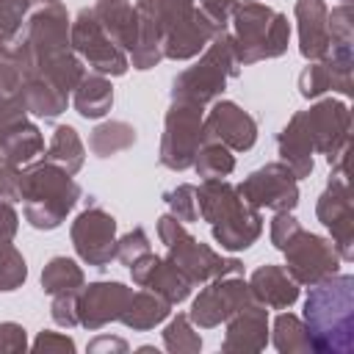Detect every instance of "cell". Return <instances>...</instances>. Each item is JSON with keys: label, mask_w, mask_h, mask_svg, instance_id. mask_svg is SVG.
Instances as JSON below:
<instances>
[{"label": "cell", "mask_w": 354, "mask_h": 354, "mask_svg": "<svg viewBox=\"0 0 354 354\" xmlns=\"http://www.w3.org/2000/svg\"><path fill=\"white\" fill-rule=\"evenodd\" d=\"M69 44L72 41H69L66 8L58 0H44V6L28 22L22 47H17L22 64H25V77L41 75L55 88L69 94L83 77V66L72 55Z\"/></svg>", "instance_id": "1"}, {"label": "cell", "mask_w": 354, "mask_h": 354, "mask_svg": "<svg viewBox=\"0 0 354 354\" xmlns=\"http://www.w3.org/2000/svg\"><path fill=\"white\" fill-rule=\"evenodd\" d=\"M304 326L318 354L354 351V277L332 274L315 285L304 299Z\"/></svg>", "instance_id": "2"}, {"label": "cell", "mask_w": 354, "mask_h": 354, "mask_svg": "<svg viewBox=\"0 0 354 354\" xmlns=\"http://www.w3.org/2000/svg\"><path fill=\"white\" fill-rule=\"evenodd\" d=\"M196 207L210 224L213 238L230 252L249 249L263 232L260 210L252 207L227 180H205L196 188Z\"/></svg>", "instance_id": "3"}, {"label": "cell", "mask_w": 354, "mask_h": 354, "mask_svg": "<svg viewBox=\"0 0 354 354\" xmlns=\"http://www.w3.org/2000/svg\"><path fill=\"white\" fill-rule=\"evenodd\" d=\"M19 199L25 202V218L36 230H55L80 199V188L55 163H36L19 171Z\"/></svg>", "instance_id": "4"}, {"label": "cell", "mask_w": 354, "mask_h": 354, "mask_svg": "<svg viewBox=\"0 0 354 354\" xmlns=\"http://www.w3.org/2000/svg\"><path fill=\"white\" fill-rule=\"evenodd\" d=\"M232 22H235V58L238 64H254L263 58H279L288 50L290 41V25L288 17L268 8L266 3H238L232 8Z\"/></svg>", "instance_id": "5"}, {"label": "cell", "mask_w": 354, "mask_h": 354, "mask_svg": "<svg viewBox=\"0 0 354 354\" xmlns=\"http://www.w3.org/2000/svg\"><path fill=\"white\" fill-rule=\"evenodd\" d=\"M238 58H235V44H232V36L218 28L216 36L210 39L207 44V53L199 58V64L188 66L185 72H180L174 77V86H171V97L180 100V102H191V105H207L213 102L230 77L238 75Z\"/></svg>", "instance_id": "6"}, {"label": "cell", "mask_w": 354, "mask_h": 354, "mask_svg": "<svg viewBox=\"0 0 354 354\" xmlns=\"http://www.w3.org/2000/svg\"><path fill=\"white\" fill-rule=\"evenodd\" d=\"M155 22L160 30V50L174 61L199 55L218 30L194 0H155Z\"/></svg>", "instance_id": "7"}, {"label": "cell", "mask_w": 354, "mask_h": 354, "mask_svg": "<svg viewBox=\"0 0 354 354\" xmlns=\"http://www.w3.org/2000/svg\"><path fill=\"white\" fill-rule=\"evenodd\" d=\"M158 235L169 249L166 260H171L183 274H188L191 282H205V279H216V277L241 271L238 260H232V257L224 260L207 243H199L196 238H191L174 216H160L158 218Z\"/></svg>", "instance_id": "8"}, {"label": "cell", "mask_w": 354, "mask_h": 354, "mask_svg": "<svg viewBox=\"0 0 354 354\" xmlns=\"http://www.w3.org/2000/svg\"><path fill=\"white\" fill-rule=\"evenodd\" d=\"M318 221L332 232V243L340 260H354V207L348 191V155L332 163L329 183L315 205Z\"/></svg>", "instance_id": "9"}, {"label": "cell", "mask_w": 354, "mask_h": 354, "mask_svg": "<svg viewBox=\"0 0 354 354\" xmlns=\"http://www.w3.org/2000/svg\"><path fill=\"white\" fill-rule=\"evenodd\" d=\"M301 130L307 133L313 152L326 155L329 166L348 155V130H351V111L340 100H321L307 111L293 113Z\"/></svg>", "instance_id": "10"}, {"label": "cell", "mask_w": 354, "mask_h": 354, "mask_svg": "<svg viewBox=\"0 0 354 354\" xmlns=\"http://www.w3.org/2000/svg\"><path fill=\"white\" fill-rule=\"evenodd\" d=\"M205 144L202 130V108L191 102L174 100V105L166 113L163 122V138H160V163L166 169L183 171L194 166V158L199 147Z\"/></svg>", "instance_id": "11"}, {"label": "cell", "mask_w": 354, "mask_h": 354, "mask_svg": "<svg viewBox=\"0 0 354 354\" xmlns=\"http://www.w3.org/2000/svg\"><path fill=\"white\" fill-rule=\"evenodd\" d=\"M279 252H285V268L299 285H315V282L337 274L340 263H343L332 241L313 235L301 227L285 241V246Z\"/></svg>", "instance_id": "12"}, {"label": "cell", "mask_w": 354, "mask_h": 354, "mask_svg": "<svg viewBox=\"0 0 354 354\" xmlns=\"http://www.w3.org/2000/svg\"><path fill=\"white\" fill-rule=\"evenodd\" d=\"M69 41L97 75H124L130 66L124 50H119L111 41V36L100 28L94 8H83L77 14V19L69 30Z\"/></svg>", "instance_id": "13"}, {"label": "cell", "mask_w": 354, "mask_h": 354, "mask_svg": "<svg viewBox=\"0 0 354 354\" xmlns=\"http://www.w3.org/2000/svg\"><path fill=\"white\" fill-rule=\"evenodd\" d=\"M238 194L252 205V207H268V210H293L299 202V185L296 174L279 160V163H266L263 169L252 171L241 185H235Z\"/></svg>", "instance_id": "14"}, {"label": "cell", "mask_w": 354, "mask_h": 354, "mask_svg": "<svg viewBox=\"0 0 354 354\" xmlns=\"http://www.w3.org/2000/svg\"><path fill=\"white\" fill-rule=\"evenodd\" d=\"M72 243L80 260L105 268L116 257V221L100 205L86 207L72 221Z\"/></svg>", "instance_id": "15"}, {"label": "cell", "mask_w": 354, "mask_h": 354, "mask_svg": "<svg viewBox=\"0 0 354 354\" xmlns=\"http://www.w3.org/2000/svg\"><path fill=\"white\" fill-rule=\"evenodd\" d=\"M44 149V138L39 136L36 124L28 122L25 105L17 97L0 102V155L14 166L30 163Z\"/></svg>", "instance_id": "16"}, {"label": "cell", "mask_w": 354, "mask_h": 354, "mask_svg": "<svg viewBox=\"0 0 354 354\" xmlns=\"http://www.w3.org/2000/svg\"><path fill=\"white\" fill-rule=\"evenodd\" d=\"M249 301H254L249 282L238 279V277H216V282L210 288H205L191 307V321L202 329L218 326L221 321H227L230 315H235L241 307H246Z\"/></svg>", "instance_id": "17"}, {"label": "cell", "mask_w": 354, "mask_h": 354, "mask_svg": "<svg viewBox=\"0 0 354 354\" xmlns=\"http://www.w3.org/2000/svg\"><path fill=\"white\" fill-rule=\"evenodd\" d=\"M202 130L205 141H218L235 152H246L257 141V122L230 100H221L210 108L207 119H202Z\"/></svg>", "instance_id": "18"}, {"label": "cell", "mask_w": 354, "mask_h": 354, "mask_svg": "<svg viewBox=\"0 0 354 354\" xmlns=\"http://www.w3.org/2000/svg\"><path fill=\"white\" fill-rule=\"evenodd\" d=\"M130 274H133L136 285L149 288L152 293H158L169 304L183 301L191 293V285H194L191 277L183 274L171 260H163V257H158L152 252H147L138 260H133L130 263Z\"/></svg>", "instance_id": "19"}, {"label": "cell", "mask_w": 354, "mask_h": 354, "mask_svg": "<svg viewBox=\"0 0 354 354\" xmlns=\"http://www.w3.org/2000/svg\"><path fill=\"white\" fill-rule=\"evenodd\" d=\"M133 290L122 282H94L77 296V324L86 329H100L108 321H119Z\"/></svg>", "instance_id": "20"}, {"label": "cell", "mask_w": 354, "mask_h": 354, "mask_svg": "<svg viewBox=\"0 0 354 354\" xmlns=\"http://www.w3.org/2000/svg\"><path fill=\"white\" fill-rule=\"evenodd\" d=\"M227 337L221 343L224 351H260L268 337V313L260 301H249L235 315L227 318Z\"/></svg>", "instance_id": "21"}, {"label": "cell", "mask_w": 354, "mask_h": 354, "mask_svg": "<svg viewBox=\"0 0 354 354\" xmlns=\"http://www.w3.org/2000/svg\"><path fill=\"white\" fill-rule=\"evenodd\" d=\"M329 8L324 0H299L296 22H299V50L307 61H321L329 53Z\"/></svg>", "instance_id": "22"}, {"label": "cell", "mask_w": 354, "mask_h": 354, "mask_svg": "<svg viewBox=\"0 0 354 354\" xmlns=\"http://www.w3.org/2000/svg\"><path fill=\"white\" fill-rule=\"evenodd\" d=\"M249 290L254 296V301H260L263 307H274V310H285L299 299V282L288 274V268L282 266H260L252 279H249Z\"/></svg>", "instance_id": "23"}, {"label": "cell", "mask_w": 354, "mask_h": 354, "mask_svg": "<svg viewBox=\"0 0 354 354\" xmlns=\"http://www.w3.org/2000/svg\"><path fill=\"white\" fill-rule=\"evenodd\" d=\"M94 17L100 28L111 36V41L119 50L136 47V30H138V14L127 0H100L94 6Z\"/></svg>", "instance_id": "24"}, {"label": "cell", "mask_w": 354, "mask_h": 354, "mask_svg": "<svg viewBox=\"0 0 354 354\" xmlns=\"http://www.w3.org/2000/svg\"><path fill=\"white\" fill-rule=\"evenodd\" d=\"M340 91V94H351L354 86H351V69H340L335 64H329L326 58L324 61H310V66H304V72L299 75V91L301 97L313 100V97H321L324 91Z\"/></svg>", "instance_id": "25"}, {"label": "cell", "mask_w": 354, "mask_h": 354, "mask_svg": "<svg viewBox=\"0 0 354 354\" xmlns=\"http://www.w3.org/2000/svg\"><path fill=\"white\" fill-rule=\"evenodd\" d=\"M277 147H279L282 163L296 174V180L310 177V171H313V144H310L307 133L301 130V124L296 122V116H290V122L282 127V133L277 138Z\"/></svg>", "instance_id": "26"}, {"label": "cell", "mask_w": 354, "mask_h": 354, "mask_svg": "<svg viewBox=\"0 0 354 354\" xmlns=\"http://www.w3.org/2000/svg\"><path fill=\"white\" fill-rule=\"evenodd\" d=\"M19 100L25 105V111L36 113V116H58L66 108V94L61 88H55L50 80H44L41 75H28L22 88H19Z\"/></svg>", "instance_id": "27"}, {"label": "cell", "mask_w": 354, "mask_h": 354, "mask_svg": "<svg viewBox=\"0 0 354 354\" xmlns=\"http://www.w3.org/2000/svg\"><path fill=\"white\" fill-rule=\"evenodd\" d=\"M113 105V88L102 75H83L75 86V108L86 119H100Z\"/></svg>", "instance_id": "28"}, {"label": "cell", "mask_w": 354, "mask_h": 354, "mask_svg": "<svg viewBox=\"0 0 354 354\" xmlns=\"http://www.w3.org/2000/svg\"><path fill=\"white\" fill-rule=\"evenodd\" d=\"M169 315V301L160 299L158 293H133L124 313L119 315V321L130 329H152L155 324H160Z\"/></svg>", "instance_id": "29"}, {"label": "cell", "mask_w": 354, "mask_h": 354, "mask_svg": "<svg viewBox=\"0 0 354 354\" xmlns=\"http://www.w3.org/2000/svg\"><path fill=\"white\" fill-rule=\"evenodd\" d=\"M83 144L75 133V127L69 124H61L53 138H50V149H47V160L55 163L58 169H64L66 174H75L80 166H83Z\"/></svg>", "instance_id": "30"}, {"label": "cell", "mask_w": 354, "mask_h": 354, "mask_svg": "<svg viewBox=\"0 0 354 354\" xmlns=\"http://www.w3.org/2000/svg\"><path fill=\"white\" fill-rule=\"evenodd\" d=\"M41 288L53 296L58 293H77L83 288V271L69 257H53L41 271Z\"/></svg>", "instance_id": "31"}, {"label": "cell", "mask_w": 354, "mask_h": 354, "mask_svg": "<svg viewBox=\"0 0 354 354\" xmlns=\"http://www.w3.org/2000/svg\"><path fill=\"white\" fill-rule=\"evenodd\" d=\"M274 346L282 354H307V351H313L304 321L290 315V313L277 315V321H274Z\"/></svg>", "instance_id": "32"}, {"label": "cell", "mask_w": 354, "mask_h": 354, "mask_svg": "<svg viewBox=\"0 0 354 354\" xmlns=\"http://www.w3.org/2000/svg\"><path fill=\"white\" fill-rule=\"evenodd\" d=\"M91 149L97 158H111L136 144V130L127 122H105L91 133Z\"/></svg>", "instance_id": "33"}, {"label": "cell", "mask_w": 354, "mask_h": 354, "mask_svg": "<svg viewBox=\"0 0 354 354\" xmlns=\"http://www.w3.org/2000/svg\"><path fill=\"white\" fill-rule=\"evenodd\" d=\"M194 169L202 180H224L235 169V158L218 141H205L194 158Z\"/></svg>", "instance_id": "34"}, {"label": "cell", "mask_w": 354, "mask_h": 354, "mask_svg": "<svg viewBox=\"0 0 354 354\" xmlns=\"http://www.w3.org/2000/svg\"><path fill=\"white\" fill-rule=\"evenodd\" d=\"M25 83V64L17 50H6L0 44V102L19 94Z\"/></svg>", "instance_id": "35"}, {"label": "cell", "mask_w": 354, "mask_h": 354, "mask_svg": "<svg viewBox=\"0 0 354 354\" xmlns=\"http://www.w3.org/2000/svg\"><path fill=\"white\" fill-rule=\"evenodd\" d=\"M25 260L11 246V241H0V290H14L25 282Z\"/></svg>", "instance_id": "36"}, {"label": "cell", "mask_w": 354, "mask_h": 354, "mask_svg": "<svg viewBox=\"0 0 354 354\" xmlns=\"http://www.w3.org/2000/svg\"><path fill=\"white\" fill-rule=\"evenodd\" d=\"M163 343H166L169 351H199V346H202L199 335L191 329V318H188V315H177V318L166 326Z\"/></svg>", "instance_id": "37"}, {"label": "cell", "mask_w": 354, "mask_h": 354, "mask_svg": "<svg viewBox=\"0 0 354 354\" xmlns=\"http://www.w3.org/2000/svg\"><path fill=\"white\" fill-rule=\"evenodd\" d=\"M163 199L171 207V216L177 221H196L199 207H196V188L194 185H177L174 191H166Z\"/></svg>", "instance_id": "38"}, {"label": "cell", "mask_w": 354, "mask_h": 354, "mask_svg": "<svg viewBox=\"0 0 354 354\" xmlns=\"http://www.w3.org/2000/svg\"><path fill=\"white\" fill-rule=\"evenodd\" d=\"M33 0H0V44H6L22 25V17Z\"/></svg>", "instance_id": "39"}, {"label": "cell", "mask_w": 354, "mask_h": 354, "mask_svg": "<svg viewBox=\"0 0 354 354\" xmlns=\"http://www.w3.org/2000/svg\"><path fill=\"white\" fill-rule=\"evenodd\" d=\"M147 252H149V238H147V232H144L141 227L130 230L127 235H122V238L116 241V257H119L124 266H130L133 260H138V257L147 254Z\"/></svg>", "instance_id": "40"}, {"label": "cell", "mask_w": 354, "mask_h": 354, "mask_svg": "<svg viewBox=\"0 0 354 354\" xmlns=\"http://www.w3.org/2000/svg\"><path fill=\"white\" fill-rule=\"evenodd\" d=\"M53 321L61 326L77 324V293H58L53 301Z\"/></svg>", "instance_id": "41"}, {"label": "cell", "mask_w": 354, "mask_h": 354, "mask_svg": "<svg viewBox=\"0 0 354 354\" xmlns=\"http://www.w3.org/2000/svg\"><path fill=\"white\" fill-rule=\"evenodd\" d=\"M299 227H301V224H299L296 216H290V210H279V213L271 218V241H274V246L282 249L285 241H288Z\"/></svg>", "instance_id": "42"}, {"label": "cell", "mask_w": 354, "mask_h": 354, "mask_svg": "<svg viewBox=\"0 0 354 354\" xmlns=\"http://www.w3.org/2000/svg\"><path fill=\"white\" fill-rule=\"evenodd\" d=\"M194 3H199V8L207 14V19L216 28H224V22L230 19L232 8L238 6V0H194Z\"/></svg>", "instance_id": "43"}, {"label": "cell", "mask_w": 354, "mask_h": 354, "mask_svg": "<svg viewBox=\"0 0 354 354\" xmlns=\"http://www.w3.org/2000/svg\"><path fill=\"white\" fill-rule=\"evenodd\" d=\"M25 348V329L19 324H0V351H22Z\"/></svg>", "instance_id": "44"}, {"label": "cell", "mask_w": 354, "mask_h": 354, "mask_svg": "<svg viewBox=\"0 0 354 354\" xmlns=\"http://www.w3.org/2000/svg\"><path fill=\"white\" fill-rule=\"evenodd\" d=\"M33 348H36V351H72V348H75V343H72L69 337H64V335L41 332V335L36 337Z\"/></svg>", "instance_id": "45"}, {"label": "cell", "mask_w": 354, "mask_h": 354, "mask_svg": "<svg viewBox=\"0 0 354 354\" xmlns=\"http://www.w3.org/2000/svg\"><path fill=\"white\" fill-rule=\"evenodd\" d=\"M17 213L8 202H0V241H11L17 235Z\"/></svg>", "instance_id": "46"}, {"label": "cell", "mask_w": 354, "mask_h": 354, "mask_svg": "<svg viewBox=\"0 0 354 354\" xmlns=\"http://www.w3.org/2000/svg\"><path fill=\"white\" fill-rule=\"evenodd\" d=\"M102 348L127 351V343H124V340H119V337H108V335H102V337H97L94 343H88V351H102Z\"/></svg>", "instance_id": "47"}]
</instances>
